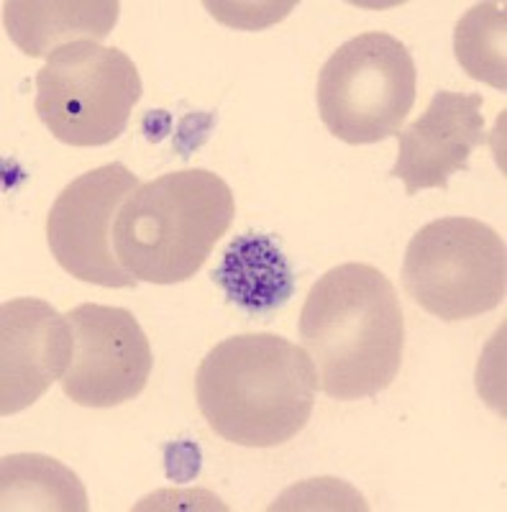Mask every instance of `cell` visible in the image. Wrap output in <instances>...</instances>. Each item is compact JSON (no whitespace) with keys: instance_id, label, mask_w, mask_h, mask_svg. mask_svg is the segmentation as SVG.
<instances>
[{"instance_id":"cell-9","label":"cell","mask_w":507,"mask_h":512,"mask_svg":"<svg viewBox=\"0 0 507 512\" xmlns=\"http://www.w3.org/2000/svg\"><path fill=\"white\" fill-rule=\"evenodd\" d=\"M0 341V415L8 418L62 382L72 359V326L44 300L18 297L0 308Z\"/></svg>"},{"instance_id":"cell-8","label":"cell","mask_w":507,"mask_h":512,"mask_svg":"<svg viewBox=\"0 0 507 512\" xmlns=\"http://www.w3.org/2000/svg\"><path fill=\"white\" fill-rule=\"evenodd\" d=\"M72 359L62 392L82 408H118L144 392L152 374V346L126 308L85 303L67 313Z\"/></svg>"},{"instance_id":"cell-13","label":"cell","mask_w":507,"mask_h":512,"mask_svg":"<svg viewBox=\"0 0 507 512\" xmlns=\"http://www.w3.org/2000/svg\"><path fill=\"white\" fill-rule=\"evenodd\" d=\"M3 512H85V487L62 461L41 454H11L3 459Z\"/></svg>"},{"instance_id":"cell-7","label":"cell","mask_w":507,"mask_h":512,"mask_svg":"<svg viewBox=\"0 0 507 512\" xmlns=\"http://www.w3.org/2000/svg\"><path fill=\"white\" fill-rule=\"evenodd\" d=\"M139 185L129 167L113 162L90 169L59 192L47 216V241L70 277L111 290L139 285L113 251L118 210Z\"/></svg>"},{"instance_id":"cell-10","label":"cell","mask_w":507,"mask_h":512,"mask_svg":"<svg viewBox=\"0 0 507 512\" xmlns=\"http://www.w3.org/2000/svg\"><path fill=\"white\" fill-rule=\"evenodd\" d=\"M482 95L441 90L433 95L426 113L400 131V154L390 175L405 182L415 195L428 187L446 190L451 175L467 172L469 157L484 144Z\"/></svg>"},{"instance_id":"cell-1","label":"cell","mask_w":507,"mask_h":512,"mask_svg":"<svg viewBox=\"0 0 507 512\" xmlns=\"http://www.w3.org/2000/svg\"><path fill=\"white\" fill-rule=\"evenodd\" d=\"M300 338L328 397L351 402L385 392L400 374L405 351L395 285L364 262L328 269L305 300Z\"/></svg>"},{"instance_id":"cell-6","label":"cell","mask_w":507,"mask_h":512,"mask_svg":"<svg viewBox=\"0 0 507 512\" xmlns=\"http://www.w3.org/2000/svg\"><path fill=\"white\" fill-rule=\"evenodd\" d=\"M141 77L116 47L75 41L36 72V113L49 134L70 146H105L129 126Z\"/></svg>"},{"instance_id":"cell-5","label":"cell","mask_w":507,"mask_h":512,"mask_svg":"<svg viewBox=\"0 0 507 512\" xmlns=\"http://www.w3.org/2000/svg\"><path fill=\"white\" fill-rule=\"evenodd\" d=\"M403 285L420 308L446 323L479 318L505 300V241L477 218L426 223L405 251Z\"/></svg>"},{"instance_id":"cell-14","label":"cell","mask_w":507,"mask_h":512,"mask_svg":"<svg viewBox=\"0 0 507 512\" xmlns=\"http://www.w3.org/2000/svg\"><path fill=\"white\" fill-rule=\"evenodd\" d=\"M454 52L472 80L507 90V16L505 3H477L461 16L454 31Z\"/></svg>"},{"instance_id":"cell-4","label":"cell","mask_w":507,"mask_h":512,"mask_svg":"<svg viewBox=\"0 0 507 512\" xmlns=\"http://www.w3.org/2000/svg\"><path fill=\"white\" fill-rule=\"evenodd\" d=\"M418 72L403 41L367 31L336 49L318 75V113L346 144L362 146L400 134L413 111Z\"/></svg>"},{"instance_id":"cell-2","label":"cell","mask_w":507,"mask_h":512,"mask_svg":"<svg viewBox=\"0 0 507 512\" xmlns=\"http://www.w3.org/2000/svg\"><path fill=\"white\" fill-rule=\"evenodd\" d=\"M318 377L303 346L274 333H241L205 354L195 397L210 431L246 448L292 441L313 413Z\"/></svg>"},{"instance_id":"cell-11","label":"cell","mask_w":507,"mask_h":512,"mask_svg":"<svg viewBox=\"0 0 507 512\" xmlns=\"http://www.w3.org/2000/svg\"><path fill=\"white\" fill-rule=\"evenodd\" d=\"M116 0H8L3 24L29 57H52L75 41H103L118 21Z\"/></svg>"},{"instance_id":"cell-12","label":"cell","mask_w":507,"mask_h":512,"mask_svg":"<svg viewBox=\"0 0 507 512\" xmlns=\"http://www.w3.org/2000/svg\"><path fill=\"white\" fill-rule=\"evenodd\" d=\"M213 282L249 315H269L287 305L295 292V272L285 251L264 233H244L226 246Z\"/></svg>"},{"instance_id":"cell-3","label":"cell","mask_w":507,"mask_h":512,"mask_svg":"<svg viewBox=\"0 0 507 512\" xmlns=\"http://www.w3.org/2000/svg\"><path fill=\"white\" fill-rule=\"evenodd\" d=\"M234 216V192L216 172H169L136 187L121 205L113 251L136 282L180 285L200 272Z\"/></svg>"}]
</instances>
